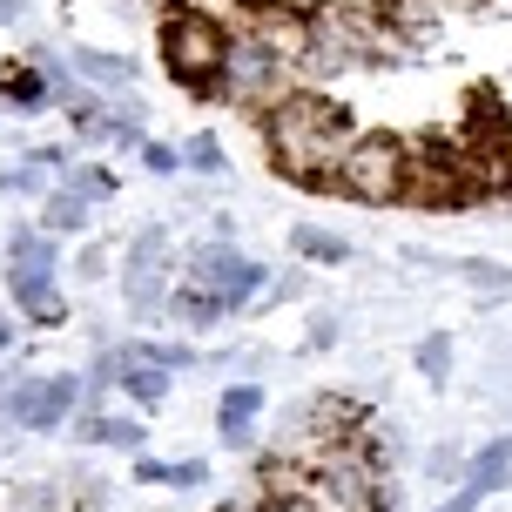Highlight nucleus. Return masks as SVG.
I'll return each instance as SVG.
<instances>
[{
	"label": "nucleus",
	"mask_w": 512,
	"mask_h": 512,
	"mask_svg": "<svg viewBox=\"0 0 512 512\" xmlns=\"http://www.w3.org/2000/svg\"><path fill=\"white\" fill-rule=\"evenodd\" d=\"M162 61H169V75L182 88H196V95H230V34L209 21L203 7H176V14H162Z\"/></svg>",
	"instance_id": "f257e3e1"
},
{
	"label": "nucleus",
	"mask_w": 512,
	"mask_h": 512,
	"mask_svg": "<svg viewBox=\"0 0 512 512\" xmlns=\"http://www.w3.org/2000/svg\"><path fill=\"white\" fill-rule=\"evenodd\" d=\"M81 405V378L75 371H48V378H21L0 398V418H14L27 432H61Z\"/></svg>",
	"instance_id": "f03ea898"
},
{
	"label": "nucleus",
	"mask_w": 512,
	"mask_h": 512,
	"mask_svg": "<svg viewBox=\"0 0 512 512\" xmlns=\"http://www.w3.org/2000/svg\"><path fill=\"white\" fill-rule=\"evenodd\" d=\"M189 283H196V290H216V297L230 304V317H236V310L270 283V270H263L256 256H243L236 243H203V250L189 256Z\"/></svg>",
	"instance_id": "7ed1b4c3"
},
{
	"label": "nucleus",
	"mask_w": 512,
	"mask_h": 512,
	"mask_svg": "<svg viewBox=\"0 0 512 512\" xmlns=\"http://www.w3.org/2000/svg\"><path fill=\"white\" fill-rule=\"evenodd\" d=\"M398 182H411L405 149L378 135V142H364V149H351V155H344V169H337V182H331V189H344V196H371V203H378V196H391Z\"/></svg>",
	"instance_id": "20e7f679"
},
{
	"label": "nucleus",
	"mask_w": 512,
	"mask_h": 512,
	"mask_svg": "<svg viewBox=\"0 0 512 512\" xmlns=\"http://www.w3.org/2000/svg\"><path fill=\"white\" fill-rule=\"evenodd\" d=\"M512 479V438H492L486 452H472V465H465V486L445 499V506H432V512H479L492 499V492Z\"/></svg>",
	"instance_id": "39448f33"
},
{
	"label": "nucleus",
	"mask_w": 512,
	"mask_h": 512,
	"mask_svg": "<svg viewBox=\"0 0 512 512\" xmlns=\"http://www.w3.org/2000/svg\"><path fill=\"white\" fill-rule=\"evenodd\" d=\"M7 297H14V310H21V317H34L41 331L68 324V297L54 290L48 270H7Z\"/></svg>",
	"instance_id": "423d86ee"
},
{
	"label": "nucleus",
	"mask_w": 512,
	"mask_h": 512,
	"mask_svg": "<svg viewBox=\"0 0 512 512\" xmlns=\"http://www.w3.org/2000/svg\"><path fill=\"white\" fill-rule=\"evenodd\" d=\"M61 95H54V81L34 68V61H0V108L7 115H41V108H54Z\"/></svg>",
	"instance_id": "0eeeda50"
},
{
	"label": "nucleus",
	"mask_w": 512,
	"mask_h": 512,
	"mask_svg": "<svg viewBox=\"0 0 512 512\" xmlns=\"http://www.w3.org/2000/svg\"><path fill=\"white\" fill-rule=\"evenodd\" d=\"M256 418H263V384H230L223 398H216V432H223V445L230 452H250V432H256Z\"/></svg>",
	"instance_id": "6e6552de"
},
{
	"label": "nucleus",
	"mask_w": 512,
	"mask_h": 512,
	"mask_svg": "<svg viewBox=\"0 0 512 512\" xmlns=\"http://www.w3.org/2000/svg\"><path fill=\"white\" fill-rule=\"evenodd\" d=\"M7 270H61V243H54L41 223H14L7 230Z\"/></svg>",
	"instance_id": "1a4fd4ad"
},
{
	"label": "nucleus",
	"mask_w": 512,
	"mask_h": 512,
	"mask_svg": "<svg viewBox=\"0 0 512 512\" xmlns=\"http://www.w3.org/2000/svg\"><path fill=\"white\" fill-rule=\"evenodd\" d=\"M68 61H75L81 81H102V88H128V81L142 75L128 54H108V48H68Z\"/></svg>",
	"instance_id": "9d476101"
},
{
	"label": "nucleus",
	"mask_w": 512,
	"mask_h": 512,
	"mask_svg": "<svg viewBox=\"0 0 512 512\" xmlns=\"http://www.w3.org/2000/svg\"><path fill=\"white\" fill-rule=\"evenodd\" d=\"M169 310H176L182 324H196V331H209V324H223V317H230V304H223L216 290H196V283H182L176 297H169Z\"/></svg>",
	"instance_id": "9b49d317"
},
{
	"label": "nucleus",
	"mask_w": 512,
	"mask_h": 512,
	"mask_svg": "<svg viewBox=\"0 0 512 512\" xmlns=\"http://www.w3.org/2000/svg\"><path fill=\"white\" fill-rule=\"evenodd\" d=\"M61 189H68V196H75V203H108V196H115V189H122V182H115V169H108V162H75V169H68V182H61Z\"/></svg>",
	"instance_id": "f8f14e48"
},
{
	"label": "nucleus",
	"mask_w": 512,
	"mask_h": 512,
	"mask_svg": "<svg viewBox=\"0 0 512 512\" xmlns=\"http://www.w3.org/2000/svg\"><path fill=\"white\" fill-rule=\"evenodd\" d=\"M75 438L81 445H142V425H135V418H102V411H88V418H75Z\"/></svg>",
	"instance_id": "ddd939ff"
},
{
	"label": "nucleus",
	"mask_w": 512,
	"mask_h": 512,
	"mask_svg": "<svg viewBox=\"0 0 512 512\" xmlns=\"http://www.w3.org/2000/svg\"><path fill=\"white\" fill-rule=\"evenodd\" d=\"M122 398H135L142 411H155L162 398H169V371H155V364H122Z\"/></svg>",
	"instance_id": "4468645a"
},
{
	"label": "nucleus",
	"mask_w": 512,
	"mask_h": 512,
	"mask_svg": "<svg viewBox=\"0 0 512 512\" xmlns=\"http://www.w3.org/2000/svg\"><path fill=\"white\" fill-rule=\"evenodd\" d=\"M290 250L310 256V263H351V243H344V236L310 230V223H297V230H290Z\"/></svg>",
	"instance_id": "2eb2a0df"
},
{
	"label": "nucleus",
	"mask_w": 512,
	"mask_h": 512,
	"mask_svg": "<svg viewBox=\"0 0 512 512\" xmlns=\"http://www.w3.org/2000/svg\"><path fill=\"white\" fill-rule=\"evenodd\" d=\"M162 263H169V236H162V223L135 230V243H128V277H149V270H162Z\"/></svg>",
	"instance_id": "dca6fc26"
},
{
	"label": "nucleus",
	"mask_w": 512,
	"mask_h": 512,
	"mask_svg": "<svg viewBox=\"0 0 512 512\" xmlns=\"http://www.w3.org/2000/svg\"><path fill=\"white\" fill-rule=\"evenodd\" d=\"M41 230H48V236H75V230H88V203H75L68 189H61V196H48V203H41Z\"/></svg>",
	"instance_id": "f3484780"
},
{
	"label": "nucleus",
	"mask_w": 512,
	"mask_h": 512,
	"mask_svg": "<svg viewBox=\"0 0 512 512\" xmlns=\"http://www.w3.org/2000/svg\"><path fill=\"white\" fill-rule=\"evenodd\" d=\"M452 270H459L465 283H479L486 297H506V290H512V270H506V263H479V256H465V263H452Z\"/></svg>",
	"instance_id": "a211bd4d"
},
{
	"label": "nucleus",
	"mask_w": 512,
	"mask_h": 512,
	"mask_svg": "<svg viewBox=\"0 0 512 512\" xmlns=\"http://www.w3.org/2000/svg\"><path fill=\"white\" fill-rule=\"evenodd\" d=\"M182 162H189V169H203V176H223V169H230V162H223V142H216L209 128H196V135H189Z\"/></svg>",
	"instance_id": "6ab92c4d"
},
{
	"label": "nucleus",
	"mask_w": 512,
	"mask_h": 512,
	"mask_svg": "<svg viewBox=\"0 0 512 512\" xmlns=\"http://www.w3.org/2000/svg\"><path fill=\"white\" fill-rule=\"evenodd\" d=\"M41 176H48V169L27 155V162H14V169H0V189H7V196H41V189H48Z\"/></svg>",
	"instance_id": "aec40b11"
},
{
	"label": "nucleus",
	"mask_w": 512,
	"mask_h": 512,
	"mask_svg": "<svg viewBox=\"0 0 512 512\" xmlns=\"http://www.w3.org/2000/svg\"><path fill=\"white\" fill-rule=\"evenodd\" d=\"M418 371L432 384H445V371H452V337H425V344H418Z\"/></svg>",
	"instance_id": "412c9836"
},
{
	"label": "nucleus",
	"mask_w": 512,
	"mask_h": 512,
	"mask_svg": "<svg viewBox=\"0 0 512 512\" xmlns=\"http://www.w3.org/2000/svg\"><path fill=\"white\" fill-rule=\"evenodd\" d=\"M142 162H149L155 176H176V162H182V155L169 149V142H149V149H142Z\"/></svg>",
	"instance_id": "4be33fe9"
},
{
	"label": "nucleus",
	"mask_w": 512,
	"mask_h": 512,
	"mask_svg": "<svg viewBox=\"0 0 512 512\" xmlns=\"http://www.w3.org/2000/svg\"><path fill=\"white\" fill-rule=\"evenodd\" d=\"M54 506H61V492H54V486H27L21 492V512H54Z\"/></svg>",
	"instance_id": "5701e85b"
},
{
	"label": "nucleus",
	"mask_w": 512,
	"mask_h": 512,
	"mask_svg": "<svg viewBox=\"0 0 512 512\" xmlns=\"http://www.w3.org/2000/svg\"><path fill=\"white\" fill-rule=\"evenodd\" d=\"M203 479H209V465H203V459H182L176 472H169V486H182V492H189V486H203Z\"/></svg>",
	"instance_id": "b1692460"
},
{
	"label": "nucleus",
	"mask_w": 512,
	"mask_h": 512,
	"mask_svg": "<svg viewBox=\"0 0 512 512\" xmlns=\"http://www.w3.org/2000/svg\"><path fill=\"white\" fill-rule=\"evenodd\" d=\"M169 472H176V465H162V459H135V479H142V486H169Z\"/></svg>",
	"instance_id": "393cba45"
},
{
	"label": "nucleus",
	"mask_w": 512,
	"mask_h": 512,
	"mask_svg": "<svg viewBox=\"0 0 512 512\" xmlns=\"http://www.w3.org/2000/svg\"><path fill=\"white\" fill-rule=\"evenodd\" d=\"M337 344V317H317V324H310V351H331Z\"/></svg>",
	"instance_id": "a878e982"
},
{
	"label": "nucleus",
	"mask_w": 512,
	"mask_h": 512,
	"mask_svg": "<svg viewBox=\"0 0 512 512\" xmlns=\"http://www.w3.org/2000/svg\"><path fill=\"white\" fill-rule=\"evenodd\" d=\"M256 512H317V506H310V499H290V492H277V499H263Z\"/></svg>",
	"instance_id": "bb28decb"
},
{
	"label": "nucleus",
	"mask_w": 512,
	"mask_h": 512,
	"mask_svg": "<svg viewBox=\"0 0 512 512\" xmlns=\"http://www.w3.org/2000/svg\"><path fill=\"white\" fill-rule=\"evenodd\" d=\"M21 7H27V0H0V27H14V21H21Z\"/></svg>",
	"instance_id": "cd10ccee"
},
{
	"label": "nucleus",
	"mask_w": 512,
	"mask_h": 512,
	"mask_svg": "<svg viewBox=\"0 0 512 512\" xmlns=\"http://www.w3.org/2000/svg\"><path fill=\"white\" fill-rule=\"evenodd\" d=\"M7 344H14V317L0 310V351H7Z\"/></svg>",
	"instance_id": "c85d7f7f"
}]
</instances>
